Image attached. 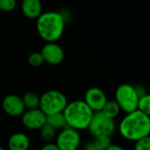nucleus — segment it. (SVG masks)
<instances>
[{"label":"nucleus","instance_id":"obj_1","mask_svg":"<svg viewBox=\"0 0 150 150\" xmlns=\"http://www.w3.org/2000/svg\"><path fill=\"white\" fill-rule=\"evenodd\" d=\"M118 130L120 135L130 142H136L150 134V117L135 110L127 113L120 120Z\"/></svg>","mask_w":150,"mask_h":150},{"label":"nucleus","instance_id":"obj_2","mask_svg":"<svg viewBox=\"0 0 150 150\" xmlns=\"http://www.w3.org/2000/svg\"><path fill=\"white\" fill-rule=\"evenodd\" d=\"M36 27L42 40L47 42H55L63 34L65 18L58 11L42 12L37 18Z\"/></svg>","mask_w":150,"mask_h":150},{"label":"nucleus","instance_id":"obj_3","mask_svg":"<svg viewBox=\"0 0 150 150\" xmlns=\"http://www.w3.org/2000/svg\"><path fill=\"white\" fill-rule=\"evenodd\" d=\"M62 113L67 126L77 131L87 129L94 114L83 100L69 102Z\"/></svg>","mask_w":150,"mask_h":150},{"label":"nucleus","instance_id":"obj_4","mask_svg":"<svg viewBox=\"0 0 150 150\" xmlns=\"http://www.w3.org/2000/svg\"><path fill=\"white\" fill-rule=\"evenodd\" d=\"M68 103L65 94L56 90H50L45 91L40 97L39 108L46 116H49L62 112Z\"/></svg>","mask_w":150,"mask_h":150},{"label":"nucleus","instance_id":"obj_5","mask_svg":"<svg viewBox=\"0 0 150 150\" xmlns=\"http://www.w3.org/2000/svg\"><path fill=\"white\" fill-rule=\"evenodd\" d=\"M121 111L126 113L137 110L139 97L135 91L134 86L129 83L119 85L115 91V99Z\"/></svg>","mask_w":150,"mask_h":150},{"label":"nucleus","instance_id":"obj_6","mask_svg":"<svg viewBox=\"0 0 150 150\" xmlns=\"http://www.w3.org/2000/svg\"><path fill=\"white\" fill-rule=\"evenodd\" d=\"M87 129L93 137L99 135L111 136L116 130V123L114 120L106 117L102 112H94Z\"/></svg>","mask_w":150,"mask_h":150},{"label":"nucleus","instance_id":"obj_7","mask_svg":"<svg viewBox=\"0 0 150 150\" xmlns=\"http://www.w3.org/2000/svg\"><path fill=\"white\" fill-rule=\"evenodd\" d=\"M80 142L79 131L69 127L60 130L55 137V144L60 150H76L79 149Z\"/></svg>","mask_w":150,"mask_h":150},{"label":"nucleus","instance_id":"obj_8","mask_svg":"<svg viewBox=\"0 0 150 150\" xmlns=\"http://www.w3.org/2000/svg\"><path fill=\"white\" fill-rule=\"evenodd\" d=\"M107 100L105 91L98 87H91L88 89L83 98V101L93 112H101Z\"/></svg>","mask_w":150,"mask_h":150},{"label":"nucleus","instance_id":"obj_9","mask_svg":"<svg viewBox=\"0 0 150 150\" xmlns=\"http://www.w3.org/2000/svg\"><path fill=\"white\" fill-rule=\"evenodd\" d=\"M23 126L30 130H40L47 121V116L40 109L25 110L21 115Z\"/></svg>","mask_w":150,"mask_h":150},{"label":"nucleus","instance_id":"obj_10","mask_svg":"<svg viewBox=\"0 0 150 150\" xmlns=\"http://www.w3.org/2000/svg\"><path fill=\"white\" fill-rule=\"evenodd\" d=\"M40 54L44 62L50 65L60 64L64 59V51L62 47L55 42H47L41 48Z\"/></svg>","mask_w":150,"mask_h":150},{"label":"nucleus","instance_id":"obj_11","mask_svg":"<svg viewBox=\"0 0 150 150\" xmlns=\"http://www.w3.org/2000/svg\"><path fill=\"white\" fill-rule=\"evenodd\" d=\"M2 107L4 112L11 117H20L25 111L21 97L16 94L5 96L2 102Z\"/></svg>","mask_w":150,"mask_h":150},{"label":"nucleus","instance_id":"obj_12","mask_svg":"<svg viewBox=\"0 0 150 150\" xmlns=\"http://www.w3.org/2000/svg\"><path fill=\"white\" fill-rule=\"evenodd\" d=\"M7 145L10 150H28L31 142L25 134L18 132L10 136Z\"/></svg>","mask_w":150,"mask_h":150},{"label":"nucleus","instance_id":"obj_13","mask_svg":"<svg viewBox=\"0 0 150 150\" xmlns=\"http://www.w3.org/2000/svg\"><path fill=\"white\" fill-rule=\"evenodd\" d=\"M22 13L28 18H37L42 13L40 0H23L21 3Z\"/></svg>","mask_w":150,"mask_h":150},{"label":"nucleus","instance_id":"obj_14","mask_svg":"<svg viewBox=\"0 0 150 150\" xmlns=\"http://www.w3.org/2000/svg\"><path fill=\"white\" fill-rule=\"evenodd\" d=\"M22 98V102L25 110H32L37 109L40 105V96L33 91H27L25 92Z\"/></svg>","mask_w":150,"mask_h":150},{"label":"nucleus","instance_id":"obj_15","mask_svg":"<svg viewBox=\"0 0 150 150\" xmlns=\"http://www.w3.org/2000/svg\"><path fill=\"white\" fill-rule=\"evenodd\" d=\"M106 117L115 120L120 113L121 109L120 107V105H118V103L114 100H107L106 103L105 104L102 111H101Z\"/></svg>","mask_w":150,"mask_h":150},{"label":"nucleus","instance_id":"obj_16","mask_svg":"<svg viewBox=\"0 0 150 150\" xmlns=\"http://www.w3.org/2000/svg\"><path fill=\"white\" fill-rule=\"evenodd\" d=\"M46 123L47 125H49L50 127H52L54 129L57 130H62L63 128H65L67 126L64 115L62 112L60 113H56V114H52L49 116H47V121Z\"/></svg>","mask_w":150,"mask_h":150},{"label":"nucleus","instance_id":"obj_17","mask_svg":"<svg viewBox=\"0 0 150 150\" xmlns=\"http://www.w3.org/2000/svg\"><path fill=\"white\" fill-rule=\"evenodd\" d=\"M40 138L42 139L43 142L49 143L52 142L54 140H55L56 137V130L54 129L52 127H50L49 125H47V123L40 129Z\"/></svg>","mask_w":150,"mask_h":150},{"label":"nucleus","instance_id":"obj_18","mask_svg":"<svg viewBox=\"0 0 150 150\" xmlns=\"http://www.w3.org/2000/svg\"><path fill=\"white\" fill-rule=\"evenodd\" d=\"M92 142L99 149L101 150H105L107 148H109L112 144V143L111 136H107V135L95 136Z\"/></svg>","mask_w":150,"mask_h":150},{"label":"nucleus","instance_id":"obj_19","mask_svg":"<svg viewBox=\"0 0 150 150\" xmlns=\"http://www.w3.org/2000/svg\"><path fill=\"white\" fill-rule=\"evenodd\" d=\"M137 110L150 116V96L149 93L143 97L139 98Z\"/></svg>","mask_w":150,"mask_h":150},{"label":"nucleus","instance_id":"obj_20","mask_svg":"<svg viewBox=\"0 0 150 150\" xmlns=\"http://www.w3.org/2000/svg\"><path fill=\"white\" fill-rule=\"evenodd\" d=\"M27 62L29 63V65H31L32 67H40L44 63V60L43 57L40 54V52H34L32 53L27 59Z\"/></svg>","mask_w":150,"mask_h":150},{"label":"nucleus","instance_id":"obj_21","mask_svg":"<svg viewBox=\"0 0 150 150\" xmlns=\"http://www.w3.org/2000/svg\"><path fill=\"white\" fill-rule=\"evenodd\" d=\"M17 5L16 0H0V11L4 12L12 11Z\"/></svg>","mask_w":150,"mask_h":150},{"label":"nucleus","instance_id":"obj_22","mask_svg":"<svg viewBox=\"0 0 150 150\" xmlns=\"http://www.w3.org/2000/svg\"><path fill=\"white\" fill-rule=\"evenodd\" d=\"M134 150H150L149 136L134 142Z\"/></svg>","mask_w":150,"mask_h":150},{"label":"nucleus","instance_id":"obj_23","mask_svg":"<svg viewBox=\"0 0 150 150\" xmlns=\"http://www.w3.org/2000/svg\"><path fill=\"white\" fill-rule=\"evenodd\" d=\"M134 89H135V91L138 95L139 98L141 97H143L145 96L146 94H148V91L147 90L145 89V87H143L142 85H135L134 86Z\"/></svg>","mask_w":150,"mask_h":150},{"label":"nucleus","instance_id":"obj_24","mask_svg":"<svg viewBox=\"0 0 150 150\" xmlns=\"http://www.w3.org/2000/svg\"><path fill=\"white\" fill-rule=\"evenodd\" d=\"M40 150H60V149L56 146L55 143H52V142H49V143H46Z\"/></svg>","mask_w":150,"mask_h":150},{"label":"nucleus","instance_id":"obj_25","mask_svg":"<svg viewBox=\"0 0 150 150\" xmlns=\"http://www.w3.org/2000/svg\"><path fill=\"white\" fill-rule=\"evenodd\" d=\"M85 150H101L99 149L94 143H93V142L91 141V142H88L86 145H85V147L83 148Z\"/></svg>","mask_w":150,"mask_h":150},{"label":"nucleus","instance_id":"obj_26","mask_svg":"<svg viewBox=\"0 0 150 150\" xmlns=\"http://www.w3.org/2000/svg\"><path fill=\"white\" fill-rule=\"evenodd\" d=\"M105 150H126L124 148H122L120 145L117 144H112L109 148H107Z\"/></svg>","mask_w":150,"mask_h":150},{"label":"nucleus","instance_id":"obj_27","mask_svg":"<svg viewBox=\"0 0 150 150\" xmlns=\"http://www.w3.org/2000/svg\"><path fill=\"white\" fill-rule=\"evenodd\" d=\"M0 150H4V148H2V147L0 146Z\"/></svg>","mask_w":150,"mask_h":150},{"label":"nucleus","instance_id":"obj_28","mask_svg":"<svg viewBox=\"0 0 150 150\" xmlns=\"http://www.w3.org/2000/svg\"><path fill=\"white\" fill-rule=\"evenodd\" d=\"M76 150H85V149H77Z\"/></svg>","mask_w":150,"mask_h":150}]
</instances>
